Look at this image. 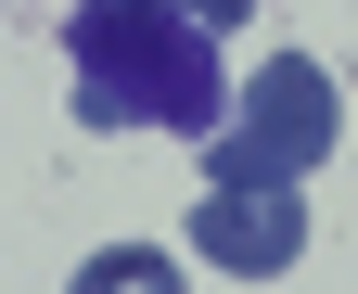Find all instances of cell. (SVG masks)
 I'll return each instance as SVG.
<instances>
[{
  "mask_svg": "<svg viewBox=\"0 0 358 294\" xmlns=\"http://www.w3.org/2000/svg\"><path fill=\"white\" fill-rule=\"evenodd\" d=\"M64 77H77V128H166V141L231 128L217 26H192L179 0H77L64 13Z\"/></svg>",
  "mask_w": 358,
  "mask_h": 294,
  "instance_id": "obj_1",
  "label": "cell"
},
{
  "mask_svg": "<svg viewBox=\"0 0 358 294\" xmlns=\"http://www.w3.org/2000/svg\"><path fill=\"white\" fill-rule=\"evenodd\" d=\"M333 128H345V90L307 52H268L243 77L231 128L205 141V192H307V166L333 154Z\"/></svg>",
  "mask_w": 358,
  "mask_h": 294,
  "instance_id": "obj_2",
  "label": "cell"
},
{
  "mask_svg": "<svg viewBox=\"0 0 358 294\" xmlns=\"http://www.w3.org/2000/svg\"><path fill=\"white\" fill-rule=\"evenodd\" d=\"M192 256H217L231 281H268L307 256V192H205L192 205Z\"/></svg>",
  "mask_w": 358,
  "mask_h": 294,
  "instance_id": "obj_3",
  "label": "cell"
},
{
  "mask_svg": "<svg viewBox=\"0 0 358 294\" xmlns=\"http://www.w3.org/2000/svg\"><path fill=\"white\" fill-rule=\"evenodd\" d=\"M64 294H179V256H154V243H103Z\"/></svg>",
  "mask_w": 358,
  "mask_h": 294,
  "instance_id": "obj_4",
  "label": "cell"
},
{
  "mask_svg": "<svg viewBox=\"0 0 358 294\" xmlns=\"http://www.w3.org/2000/svg\"><path fill=\"white\" fill-rule=\"evenodd\" d=\"M179 13H192V26H243L256 0H179Z\"/></svg>",
  "mask_w": 358,
  "mask_h": 294,
  "instance_id": "obj_5",
  "label": "cell"
}]
</instances>
